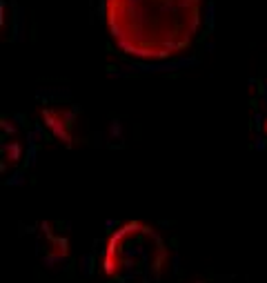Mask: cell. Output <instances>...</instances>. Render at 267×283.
I'll use <instances>...</instances> for the list:
<instances>
[{
  "mask_svg": "<svg viewBox=\"0 0 267 283\" xmlns=\"http://www.w3.org/2000/svg\"><path fill=\"white\" fill-rule=\"evenodd\" d=\"M103 14L118 49L142 61H165L196 43L205 0H105Z\"/></svg>",
  "mask_w": 267,
  "mask_h": 283,
  "instance_id": "6da1fadb",
  "label": "cell"
}]
</instances>
